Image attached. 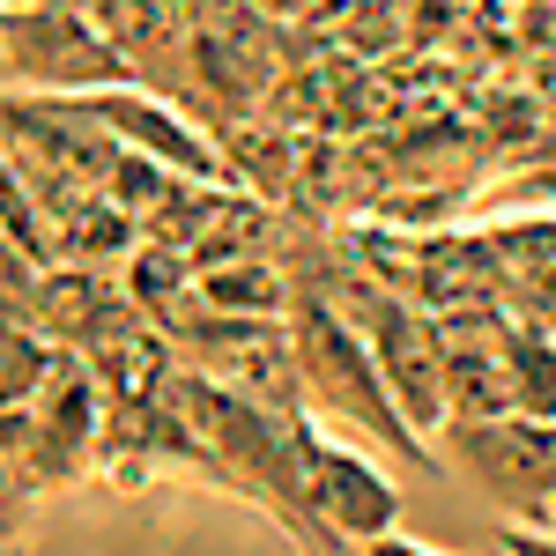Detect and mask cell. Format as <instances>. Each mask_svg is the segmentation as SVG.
<instances>
[{
    "label": "cell",
    "mask_w": 556,
    "mask_h": 556,
    "mask_svg": "<svg viewBox=\"0 0 556 556\" xmlns=\"http://www.w3.org/2000/svg\"><path fill=\"white\" fill-rule=\"evenodd\" d=\"M290 349H298V379H304V401H312V408H327L334 424L364 430V438H371L379 453H393L401 468H416V475L445 468V453H430V438L401 416V401H393V386H386L371 342L356 334V319H349L327 290H304L298 282Z\"/></svg>",
    "instance_id": "obj_1"
},
{
    "label": "cell",
    "mask_w": 556,
    "mask_h": 556,
    "mask_svg": "<svg viewBox=\"0 0 556 556\" xmlns=\"http://www.w3.org/2000/svg\"><path fill=\"white\" fill-rule=\"evenodd\" d=\"M304 290H327V298H334L349 319H356V334L371 342L386 386H393V401H401V416L424 430V438H438V430L453 424L438 312H424L416 298H401V290H393V282H379L371 267H364V275H356V267H319Z\"/></svg>",
    "instance_id": "obj_2"
},
{
    "label": "cell",
    "mask_w": 556,
    "mask_h": 556,
    "mask_svg": "<svg viewBox=\"0 0 556 556\" xmlns=\"http://www.w3.org/2000/svg\"><path fill=\"white\" fill-rule=\"evenodd\" d=\"M97 445H104V379L89 371L83 349H60L52 379L23 408H0V453L23 468L30 490H60L97 460Z\"/></svg>",
    "instance_id": "obj_3"
},
{
    "label": "cell",
    "mask_w": 556,
    "mask_h": 556,
    "mask_svg": "<svg viewBox=\"0 0 556 556\" xmlns=\"http://www.w3.org/2000/svg\"><path fill=\"white\" fill-rule=\"evenodd\" d=\"M0 67L30 97H89L134 83L97 8H0Z\"/></svg>",
    "instance_id": "obj_4"
},
{
    "label": "cell",
    "mask_w": 556,
    "mask_h": 556,
    "mask_svg": "<svg viewBox=\"0 0 556 556\" xmlns=\"http://www.w3.org/2000/svg\"><path fill=\"white\" fill-rule=\"evenodd\" d=\"M445 438V468H460L519 527H549V475H556V424L542 416H453Z\"/></svg>",
    "instance_id": "obj_5"
},
{
    "label": "cell",
    "mask_w": 556,
    "mask_h": 556,
    "mask_svg": "<svg viewBox=\"0 0 556 556\" xmlns=\"http://www.w3.org/2000/svg\"><path fill=\"white\" fill-rule=\"evenodd\" d=\"M304 497H312V513L319 527L342 542V549H371L386 542L393 527H401V490H393V475L371 460V453H356V445H334V438H304Z\"/></svg>",
    "instance_id": "obj_6"
},
{
    "label": "cell",
    "mask_w": 556,
    "mask_h": 556,
    "mask_svg": "<svg viewBox=\"0 0 556 556\" xmlns=\"http://www.w3.org/2000/svg\"><path fill=\"white\" fill-rule=\"evenodd\" d=\"M505 386L519 416L556 424V334L542 319H505Z\"/></svg>",
    "instance_id": "obj_7"
},
{
    "label": "cell",
    "mask_w": 556,
    "mask_h": 556,
    "mask_svg": "<svg viewBox=\"0 0 556 556\" xmlns=\"http://www.w3.org/2000/svg\"><path fill=\"white\" fill-rule=\"evenodd\" d=\"M52 364H60V342H52V334L0 319V408H23V401L52 379Z\"/></svg>",
    "instance_id": "obj_8"
},
{
    "label": "cell",
    "mask_w": 556,
    "mask_h": 556,
    "mask_svg": "<svg viewBox=\"0 0 556 556\" xmlns=\"http://www.w3.org/2000/svg\"><path fill=\"white\" fill-rule=\"evenodd\" d=\"M30 497H38V490H30V482H23V468L0 453V542H15V534H23V513H30Z\"/></svg>",
    "instance_id": "obj_9"
},
{
    "label": "cell",
    "mask_w": 556,
    "mask_h": 556,
    "mask_svg": "<svg viewBox=\"0 0 556 556\" xmlns=\"http://www.w3.org/2000/svg\"><path fill=\"white\" fill-rule=\"evenodd\" d=\"M267 23H298V15H312V0H253Z\"/></svg>",
    "instance_id": "obj_10"
},
{
    "label": "cell",
    "mask_w": 556,
    "mask_h": 556,
    "mask_svg": "<svg viewBox=\"0 0 556 556\" xmlns=\"http://www.w3.org/2000/svg\"><path fill=\"white\" fill-rule=\"evenodd\" d=\"M513 556H556V534H534V527H519V534H513Z\"/></svg>",
    "instance_id": "obj_11"
},
{
    "label": "cell",
    "mask_w": 556,
    "mask_h": 556,
    "mask_svg": "<svg viewBox=\"0 0 556 556\" xmlns=\"http://www.w3.org/2000/svg\"><path fill=\"white\" fill-rule=\"evenodd\" d=\"M364 556H438V549H424V542H401V534H386V542H371Z\"/></svg>",
    "instance_id": "obj_12"
},
{
    "label": "cell",
    "mask_w": 556,
    "mask_h": 556,
    "mask_svg": "<svg viewBox=\"0 0 556 556\" xmlns=\"http://www.w3.org/2000/svg\"><path fill=\"white\" fill-rule=\"evenodd\" d=\"M0 8H97V0H0Z\"/></svg>",
    "instance_id": "obj_13"
},
{
    "label": "cell",
    "mask_w": 556,
    "mask_h": 556,
    "mask_svg": "<svg viewBox=\"0 0 556 556\" xmlns=\"http://www.w3.org/2000/svg\"><path fill=\"white\" fill-rule=\"evenodd\" d=\"M549 527H556V475H549Z\"/></svg>",
    "instance_id": "obj_14"
}]
</instances>
